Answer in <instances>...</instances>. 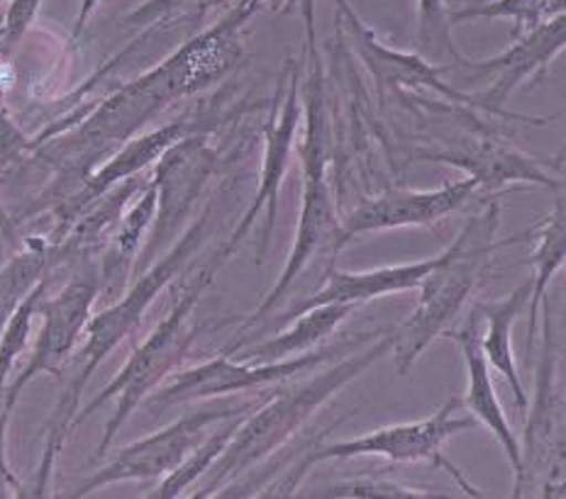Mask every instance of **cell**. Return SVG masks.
<instances>
[{
	"instance_id": "obj_1",
	"label": "cell",
	"mask_w": 566,
	"mask_h": 499,
	"mask_svg": "<svg viewBox=\"0 0 566 499\" xmlns=\"http://www.w3.org/2000/svg\"><path fill=\"white\" fill-rule=\"evenodd\" d=\"M240 59V38L216 22L196 30L157 66L123 83L108 98L71 110L44 127V132L32 137V157L56 171V183L50 188V193H56V203L169 105L222 81Z\"/></svg>"
},
{
	"instance_id": "obj_2",
	"label": "cell",
	"mask_w": 566,
	"mask_h": 499,
	"mask_svg": "<svg viewBox=\"0 0 566 499\" xmlns=\"http://www.w3.org/2000/svg\"><path fill=\"white\" fill-rule=\"evenodd\" d=\"M238 185V178H230L228 183H222L216 193L208 198L203 212L188 224V227L176 236L169 244L167 252L159 258L151 261L147 270L129 285V290L120 297V300L105 307L98 315H91L86 331H84V349H81V368L78 373L71 378V383L62 392V397L56 400V405L50 414V422H46L44 429V448H42V460L38 475H34V487L32 497L46 495V487L52 480L54 463L62 454L66 444L69 432L74 429V420L78 412L81 395H84L86 385L91 383L93 373L98 371L101 363L108 359V355L120 347V343L133 337L139 329L142 319L149 312L151 302L169 288V285L179 278V273L186 268L188 261H191L198 248L208 242L210 230L216 227V222L222 215V203L230 198L232 188Z\"/></svg>"
},
{
	"instance_id": "obj_3",
	"label": "cell",
	"mask_w": 566,
	"mask_h": 499,
	"mask_svg": "<svg viewBox=\"0 0 566 499\" xmlns=\"http://www.w3.org/2000/svg\"><path fill=\"white\" fill-rule=\"evenodd\" d=\"M394 343L396 329H384L379 339L369 341L367 349L345 353V359L308 378L305 383L293 387L276 385V395H269L238 424L228 446L210 466L208 480L193 497H218L228 485L244 478L259 463L276 456L342 387L354 383L376 361L391 353Z\"/></svg>"
},
{
	"instance_id": "obj_4",
	"label": "cell",
	"mask_w": 566,
	"mask_h": 499,
	"mask_svg": "<svg viewBox=\"0 0 566 499\" xmlns=\"http://www.w3.org/2000/svg\"><path fill=\"white\" fill-rule=\"evenodd\" d=\"M501 203L493 200L483 212L471 217L457 240L444 248L442 261L420 283V297L412 315L396 329L394 363L400 378H406L418 363L422 351L442 337L469 297L474 295L483 273L493 264L501 248L521 242V234L499 240Z\"/></svg>"
},
{
	"instance_id": "obj_5",
	"label": "cell",
	"mask_w": 566,
	"mask_h": 499,
	"mask_svg": "<svg viewBox=\"0 0 566 499\" xmlns=\"http://www.w3.org/2000/svg\"><path fill=\"white\" fill-rule=\"evenodd\" d=\"M222 266L226 264L220 258L210 256L206 266H200L193 276H188L181 290H176L169 315L151 329V335L139 347H135L133 355H129L127 363L117 371L111 383L84 410L76 412L74 426L84 424L101 407L115 400V412L111 414L108 424H105L101 444L96 448V458L108 456V448L113 446L115 436L120 434L125 422L133 417V412L145 402L149 392H155L167 380V375H171L186 361L196 337L203 329H208V325L193 322V310Z\"/></svg>"
},
{
	"instance_id": "obj_6",
	"label": "cell",
	"mask_w": 566,
	"mask_h": 499,
	"mask_svg": "<svg viewBox=\"0 0 566 499\" xmlns=\"http://www.w3.org/2000/svg\"><path fill=\"white\" fill-rule=\"evenodd\" d=\"M535 397L527 405L525 442L521 444V470L515 473L513 497L539 492L542 497H564V390L559 383V349L552 335L549 310L542 319V337H537Z\"/></svg>"
},
{
	"instance_id": "obj_7",
	"label": "cell",
	"mask_w": 566,
	"mask_h": 499,
	"mask_svg": "<svg viewBox=\"0 0 566 499\" xmlns=\"http://www.w3.org/2000/svg\"><path fill=\"white\" fill-rule=\"evenodd\" d=\"M379 331H374V335H357V339H345L329 349L305 351L301 355H293V359L274 361V363H252V361H240V359L232 361L230 353L222 349L218 355H212L210 361L174 373V378L167 385L149 392L145 402H142V407L157 417L161 412L181 407V405H191V402L226 397V395H234V392L240 395V392L281 385L291 378L303 375L317 365L333 361L335 355L354 351L359 343L371 341Z\"/></svg>"
},
{
	"instance_id": "obj_8",
	"label": "cell",
	"mask_w": 566,
	"mask_h": 499,
	"mask_svg": "<svg viewBox=\"0 0 566 499\" xmlns=\"http://www.w3.org/2000/svg\"><path fill=\"white\" fill-rule=\"evenodd\" d=\"M462 407V397H450L428 420L384 426V429H376L357 438H347V442H317L305 450L303 463L308 470L317 466V463L349 460L359 456H381L391 463H430L432 468H442L450 473L454 482L459 485V490L467 497H483V492L476 490V487L459 473L454 463L447 460L444 456V444L457 434L474 429L476 424L471 414H459Z\"/></svg>"
},
{
	"instance_id": "obj_9",
	"label": "cell",
	"mask_w": 566,
	"mask_h": 499,
	"mask_svg": "<svg viewBox=\"0 0 566 499\" xmlns=\"http://www.w3.org/2000/svg\"><path fill=\"white\" fill-rule=\"evenodd\" d=\"M301 113H303L301 62H289L279 78L269 120L264 123V153H262V169H259L256 193L250 200V205H247L238 227H234L228 240L218 246V252L212 254L216 258H220L222 264H228V258L242 246L247 234L254 230L256 217L262 215V212H264V227L259 232L256 264H264V256L271 244V234L276 230L281 185L286 181L293 151H296V132L301 127Z\"/></svg>"
},
{
	"instance_id": "obj_10",
	"label": "cell",
	"mask_w": 566,
	"mask_h": 499,
	"mask_svg": "<svg viewBox=\"0 0 566 499\" xmlns=\"http://www.w3.org/2000/svg\"><path fill=\"white\" fill-rule=\"evenodd\" d=\"M266 397L269 395L250 402H228V405H212L191 414H184L181 420L164 426L157 434H149L135 444L123 446L108 466L93 473L84 485H78L76 490L71 492V497H86L91 492H98L101 487H108L115 482L167 478V475L179 468L188 458V454L203 442L212 426L230 417H240V414H250L252 410L262 405Z\"/></svg>"
},
{
	"instance_id": "obj_11",
	"label": "cell",
	"mask_w": 566,
	"mask_h": 499,
	"mask_svg": "<svg viewBox=\"0 0 566 499\" xmlns=\"http://www.w3.org/2000/svg\"><path fill=\"white\" fill-rule=\"evenodd\" d=\"M101 295V273L93 264L78 266L74 276L66 280V285L54 297H46L40 302L38 317L42 319L40 335L34 339V347L30 353L28 365L15 375L13 383L6 387L3 395V412L0 420L8 426L13 410L18 407L22 390H25L34 378L42 373L59 375L62 373L69 355L78 347L81 337H84L88 319L93 315V305H96Z\"/></svg>"
},
{
	"instance_id": "obj_12",
	"label": "cell",
	"mask_w": 566,
	"mask_h": 499,
	"mask_svg": "<svg viewBox=\"0 0 566 499\" xmlns=\"http://www.w3.org/2000/svg\"><path fill=\"white\" fill-rule=\"evenodd\" d=\"M220 151L210 147L208 132H191L161 153L151 183L157 188V212L149 227L142 258L155 261L164 246H169L181 224L203 195L210 178L220 171Z\"/></svg>"
},
{
	"instance_id": "obj_13",
	"label": "cell",
	"mask_w": 566,
	"mask_h": 499,
	"mask_svg": "<svg viewBox=\"0 0 566 499\" xmlns=\"http://www.w3.org/2000/svg\"><path fill=\"white\" fill-rule=\"evenodd\" d=\"M566 44V18L564 13L552 15L549 20L539 22L537 28L523 32L515 38L509 50L495 54L483 62H469L464 59L462 64L450 66L444 64L447 71H464L471 78L479 76H493L491 88L476 93V100L483 110L491 115L511 117V120H523L530 125H545L547 117H523L509 113L503 108L505 100L523 86L527 81H537L549 71V64L564 52Z\"/></svg>"
},
{
	"instance_id": "obj_14",
	"label": "cell",
	"mask_w": 566,
	"mask_h": 499,
	"mask_svg": "<svg viewBox=\"0 0 566 499\" xmlns=\"http://www.w3.org/2000/svg\"><path fill=\"white\" fill-rule=\"evenodd\" d=\"M347 244V236L342 234L337 203L329 188L327 176H303V198H301V217L296 234H293V246L283 264L281 276L276 278L264 300L259 302L256 310L244 319L242 331L252 329L262 322L264 317L276 310V305L291 293L293 285L303 276L315 256L337 254Z\"/></svg>"
},
{
	"instance_id": "obj_15",
	"label": "cell",
	"mask_w": 566,
	"mask_h": 499,
	"mask_svg": "<svg viewBox=\"0 0 566 499\" xmlns=\"http://www.w3.org/2000/svg\"><path fill=\"white\" fill-rule=\"evenodd\" d=\"M476 190V181L469 176L434 190L391 188L349 210L345 217H339V227L347 242L371 232L428 227V224L440 222L459 208H464Z\"/></svg>"
},
{
	"instance_id": "obj_16",
	"label": "cell",
	"mask_w": 566,
	"mask_h": 499,
	"mask_svg": "<svg viewBox=\"0 0 566 499\" xmlns=\"http://www.w3.org/2000/svg\"><path fill=\"white\" fill-rule=\"evenodd\" d=\"M420 161L447 163L474 178L481 190H501L513 183L564 190L562 176H552L549 166L491 135H467L442 149H420Z\"/></svg>"
},
{
	"instance_id": "obj_17",
	"label": "cell",
	"mask_w": 566,
	"mask_h": 499,
	"mask_svg": "<svg viewBox=\"0 0 566 499\" xmlns=\"http://www.w3.org/2000/svg\"><path fill=\"white\" fill-rule=\"evenodd\" d=\"M337 6V18L347 22V32L352 38V46L357 50L364 66L369 68L374 76L376 86L379 88H424L444 95L447 100L454 105H462V108H481L476 95H469L457 91L450 83L442 81V74H447V66H432L428 59H422L416 52H398L386 46L376 32L364 22L349 0H335Z\"/></svg>"
},
{
	"instance_id": "obj_18",
	"label": "cell",
	"mask_w": 566,
	"mask_h": 499,
	"mask_svg": "<svg viewBox=\"0 0 566 499\" xmlns=\"http://www.w3.org/2000/svg\"><path fill=\"white\" fill-rule=\"evenodd\" d=\"M479 335H481V315L476 312V307L471 310L469 319L462 327L444 331V337H450L459 347V351H462L464 368H467V395L462 397V405L469 410L471 417L481 422L493 434L495 442H499L501 448L505 450V456H509L513 473H517L521 470V442H517L513 426L501 407V400L495 395V385L491 380V365L481 351Z\"/></svg>"
},
{
	"instance_id": "obj_19",
	"label": "cell",
	"mask_w": 566,
	"mask_h": 499,
	"mask_svg": "<svg viewBox=\"0 0 566 499\" xmlns=\"http://www.w3.org/2000/svg\"><path fill=\"white\" fill-rule=\"evenodd\" d=\"M442 261V254L422 261H412V264H400V266H384L374 270H339L329 268L325 273V280L321 288L313 295L303 297L301 305H293L291 310L281 317V322H289L296 315L311 310V307L321 305H364L376 297L391 295V293H406V290H418L422 278L438 266Z\"/></svg>"
},
{
	"instance_id": "obj_20",
	"label": "cell",
	"mask_w": 566,
	"mask_h": 499,
	"mask_svg": "<svg viewBox=\"0 0 566 499\" xmlns=\"http://www.w3.org/2000/svg\"><path fill=\"white\" fill-rule=\"evenodd\" d=\"M530 300V280L523 283L521 288H515L511 295L501 297L495 302H476V312L481 315V322H486V329L479 335L481 351L486 355L489 365L493 371H499L505 380H509L513 400L517 412L527 414L530 397L523 387L521 373H517L515 353H513V325L517 317L525 312Z\"/></svg>"
},
{
	"instance_id": "obj_21",
	"label": "cell",
	"mask_w": 566,
	"mask_h": 499,
	"mask_svg": "<svg viewBox=\"0 0 566 499\" xmlns=\"http://www.w3.org/2000/svg\"><path fill=\"white\" fill-rule=\"evenodd\" d=\"M527 234L535 240V256L533 268L535 276L530 280V300H527V351L537 347V331H539V315L545 310L547 290L552 278L564 268L566 258V215H564V195L559 190L557 200H554L552 210L545 220H539L535 227H530Z\"/></svg>"
},
{
	"instance_id": "obj_22",
	"label": "cell",
	"mask_w": 566,
	"mask_h": 499,
	"mask_svg": "<svg viewBox=\"0 0 566 499\" xmlns=\"http://www.w3.org/2000/svg\"><path fill=\"white\" fill-rule=\"evenodd\" d=\"M354 310H357V305L311 307V310L293 317V325L286 331H281V335L266 341L252 343V347L247 343V347L234 353H238L240 361L252 363H274L293 359V355H301L315 349L317 343H323Z\"/></svg>"
},
{
	"instance_id": "obj_23",
	"label": "cell",
	"mask_w": 566,
	"mask_h": 499,
	"mask_svg": "<svg viewBox=\"0 0 566 499\" xmlns=\"http://www.w3.org/2000/svg\"><path fill=\"white\" fill-rule=\"evenodd\" d=\"M157 212V188L155 183H147L139 193L133 198V205H127L120 222H117L115 232L108 240V252L103 256V264L98 268L101 273V293H120L127 283L129 270L135 266L137 252L142 248V242L155 222Z\"/></svg>"
},
{
	"instance_id": "obj_24",
	"label": "cell",
	"mask_w": 566,
	"mask_h": 499,
	"mask_svg": "<svg viewBox=\"0 0 566 499\" xmlns=\"http://www.w3.org/2000/svg\"><path fill=\"white\" fill-rule=\"evenodd\" d=\"M54 270V246L46 236H32L20 244L18 252L0 261V329L25 300L28 293L46 273Z\"/></svg>"
},
{
	"instance_id": "obj_25",
	"label": "cell",
	"mask_w": 566,
	"mask_h": 499,
	"mask_svg": "<svg viewBox=\"0 0 566 499\" xmlns=\"http://www.w3.org/2000/svg\"><path fill=\"white\" fill-rule=\"evenodd\" d=\"M50 283H52V273H46V276L28 293L25 300L15 307L13 315L8 317L3 329H0V412H3V395L8 387V378L13 373V365L18 363L22 351L30 347L34 319H38L40 302L44 300L46 290H50ZM0 426L8 429L3 420H0Z\"/></svg>"
},
{
	"instance_id": "obj_26",
	"label": "cell",
	"mask_w": 566,
	"mask_h": 499,
	"mask_svg": "<svg viewBox=\"0 0 566 499\" xmlns=\"http://www.w3.org/2000/svg\"><path fill=\"white\" fill-rule=\"evenodd\" d=\"M247 417V414H240V417H230L226 422H218L212 429L216 432H208V436L200 442L188 458L181 463L179 468L171 470L167 478L161 480V485L157 487L155 492H149V497H157V499H174V497H181L188 487H191L196 480L203 478V475L210 470L212 463L218 460V456L222 454V448L228 446V442L232 438L234 429H238V424Z\"/></svg>"
},
{
	"instance_id": "obj_27",
	"label": "cell",
	"mask_w": 566,
	"mask_h": 499,
	"mask_svg": "<svg viewBox=\"0 0 566 499\" xmlns=\"http://www.w3.org/2000/svg\"><path fill=\"white\" fill-rule=\"evenodd\" d=\"M557 13H564V0H483V3H464L459 10H452L450 25L479 18H505L513 20L511 40H515Z\"/></svg>"
},
{
	"instance_id": "obj_28",
	"label": "cell",
	"mask_w": 566,
	"mask_h": 499,
	"mask_svg": "<svg viewBox=\"0 0 566 499\" xmlns=\"http://www.w3.org/2000/svg\"><path fill=\"white\" fill-rule=\"evenodd\" d=\"M323 497H342V499H434V497H450L438 490H420V487H410L388 478L384 470L379 473H364L359 478H347L327 485L321 490Z\"/></svg>"
},
{
	"instance_id": "obj_29",
	"label": "cell",
	"mask_w": 566,
	"mask_h": 499,
	"mask_svg": "<svg viewBox=\"0 0 566 499\" xmlns=\"http://www.w3.org/2000/svg\"><path fill=\"white\" fill-rule=\"evenodd\" d=\"M418 40L422 50L450 56V66L464 62L462 52L457 50L452 40L450 10H447L444 0H418Z\"/></svg>"
},
{
	"instance_id": "obj_30",
	"label": "cell",
	"mask_w": 566,
	"mask_h": 499,
	"mask_svg": "<svg viewBox=\"0 0 566 499\" xmlns=\"http://www.w3.org/2000/svg\"><path fill=\"white\" fill-rule=\"evenodd\" d=\"M216 3H230V0H145V3L137 6L135 10H129L123 18V25L145 30L161 20H203V15Z\"/></svg>"
},
{
	"instance_id": "obj_31",
	"label": "cell",
	"mask_w": 566,
	"mask_h": 499,
	"mask_svg": "<svg viewBox=\"0 0 566 499\" xmlns=\"http://www.w3.org/2000/svg\"><path fill=\"white\" fill-rule=\"evenodd\" d=\"M32 137H28L22 129L10 120V117L0 110V166H15L22 159L32 157Z\"/></svg>"
},
{
	"instance_id": "obj_32",
	"label": "cell",
	"mask_w": 566,
	"mask_h": 499,
	"mask_svg": "<svg viewBox=\"0 0 566 499\" xmlns=\"http://www.w3.org/2000/svg\"><path fill=\"white\" fill-rule=\"evenodd\" d=\"M42 0H10L8 13L3 15V30H6V42L8 46L18 44L25 32L30 30V25L34 22L40 13Z\"/></svg>"
},
{
	"instance_id": "obj_33",
	"label": "cell",
	"mask_w": 566,
	"mask_h": 499,
	"mask_svg": "<svg viewBox=\"0 0 566 499\" xmlns=\"http://www.w3.org/2000/svg\"><path fill=\"white\" fill-rule=\"evenodd\" d=\"M6 432L0 426V497H8L10 492L13 495H22V485L18 482L13 468H10L8 456H6Z\"/></svg>"
},
{
	"instance_id": "obj_34",
	"label": "cell",
	"mask_w": 566,
	"mask_h": 499,
	"mask_svg": "<svg viewBox=\"0 0 566 499\" xmlns=\"http://www.w3.org/2000/svg\"><path fill=\"white\" fill-rule=\"evenodd\" d=\"M20 236H18V227L13 217L8 215V210L3 205V200H0V261H6V248L13 246L20 248Z\"/></svg>"
},
{
	"instance_id": "obj_35",
	"label": "cell",
	"mask_w": 566,
	"mask_h": 499,
	"mask_svg": "<svg viewBox=\"0 0 566 499\" xmlns=\"http://www.w3.org/2000/svg\"><path fill=\"white\" fill-rule=\"evenodd\" d=\"M101 6V0H81L78 3V15L74 20V30H71V42H78L81 34L86 32L88 20L96 13V8Z\"/></svg>"
},
{
	"instance_id": "obj_36",
	"label": "cell",
	"mask_w": 566,
	"mask_h": 499,
	"mask_svg": "<svg viewBox=\"0 0 566 499\" xmlns=\"http://www.w3.org/2000/svg\"><path fill=\"white\" fill-rule=\"evenodd\" d=\"M276 3L289 6V3H293V0H234V8H238L244 18L252 20L259 13V10L266 8V6L276 10Z\"/></svg>"
},
{
	"instance_id": "obj_37",
	"label": "cell",
	"mask_w": 566,
	"mask_h": 499,
	"mask_svg": "<svg viewBox=\"0 0 566 499\" xmlns=\"http://www.w3.org/2000/svg\"><path fill=\"white\" fill-rule=\"evenodd\" d=\"M10 50L8 42H6V30H3V18H0V64H3V56Z\"/></svg>"
},
{
	"instance_id": "obj_38",
	"label": "cell",
	"mask_w": 566,
	"mask_h": 499,
	"mask_svg": "<svg viewBox=\"0 0 566 499\" xmlns=\"http://www.w3.org/2000/svg\"><path fill=\"white\" fill-rule=\"evenodd\" d=\"M469 3H483V0H469Z\"/></svg>"
},
{
	"instance_id": "obj_39",
	"label": "cell",
	"mask_w": 566,
	"mask_h": 499,
	"mask_svg": "<svg viewBox=\"0 0 566 499\" xmlns=\"http://www.w3.org/2000/svg\"><path fill=\"white\" fill-rule=\"evenodd\" d=\"M0 3H3V0H0Z\"/></svg>"
}]
</instances>
